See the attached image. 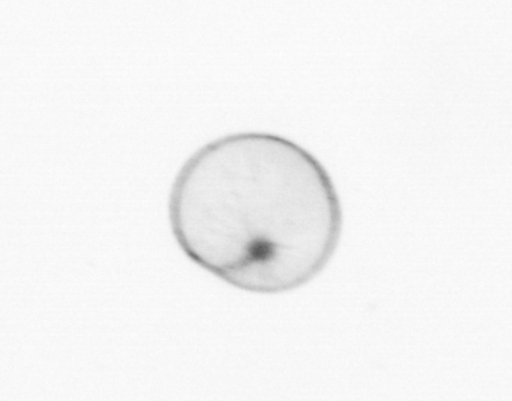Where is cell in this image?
<instances>
[{
  "label": "cell",
  "instance_id": "6da1fadb",
  "mask_svg": "<svg viewBox=\"0 0 512 401\" xmlns=\"http://www.w3.org/2000/svg\"><path fill=\"white\" fill-rule=\"evenodd\" d=\"M169 222L188 260L238 290L271 295L326 269L343 210L310 151L281 135L244 132L188 158L173 180Z\"/></svg>",
  "mask_w": 512,
  "mask_h": 401
}]
</instances>
